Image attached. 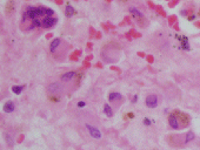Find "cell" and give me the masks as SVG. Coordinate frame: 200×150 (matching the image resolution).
<instances>
[{
    "label": "cell",
    "mask_w": 200,
    "mask_h": 150,
    "mask_svg": "<svg viewBox=\"0 0 200 150\" xmlns=\"http://www.w3.org/2000/svg\"><path fill=\"white\" fill-rule=\"evenodd\" d=\"M86 128H87V130L89 131V135L92 136L93 138H100V137H101V133L99 131L98 128H94V127L89 125V124H86Z\"/></svg>",
    "instance_id": "5b68a950"
},
{
    "label": "cell",
    "mask_w": 200,
    "mask_h": 150,
    "mask_svg": "<svg viewBox=\"0 0 200 150\" xmlns=\"http://www.w3.org/2000/svg\"><path fill=\"white\" fill-rule=\"evenodd\" d=\"M194 140V134H193V131H188V133L186 134V137H185V143H188L191 141Z\"/></svg>",
    "instance_id": "5bb4252c"
},
{
    "label": "cell",
    "mask_w": 200,
    "mask_h": 150,
    "mask_svg": "<svg viewBox=\"0 0 200 150\" xmlns=\"http://www.w3.org/2000/svg\"><path fill=\"white\" fill-rule=\"evenodd\" d=\"M57 18H52V16H45L43 19V27L45 28H51L52 26H54L57 24Z\"/></svg>",
    "instance_id": "3957f363"
},
{
    "label": "cell",
    "mask_w": 200,
    "mask_h": 150,
    "mask_svg": "<svg viewBox=\"0 0 200 150\" xmlns=\"http://www.w3.org/2000/svg\"><path fill=\"white\" fill-rule=\"evenodd\" d=\"M5 137H6V140H7V144H8L10 147H12V145H13V140H12V137H11L8 134H6Z\"/></svg>",
    "instance_id": "2e32d148"
},
{
    "label": "cell",
    "mask_w": 200,
    "mask_h": 150,
    "mask_svg": "<svg viewBox=\"0 0 200 150\" xmlns=\"http://www.w3.org/2000/svg\"><path fill=\"white\" fill-rule=\"evenodd\" d=\"M168 123L173 129H179L180 124H179V119L177 116V114H171L168 117Z\"/></svg>",
    "instance_id": "8992f818"
},
{
    "label": "cell",
    "mask_w": 200,
    "mask_h": 150,
    "mask_svg": "<svg viewBox=\"0 0 200 150\" xmlns=\"http://www.w3.org/2000/svg\"><path fill=\"white\" fill-rule=\"evenodd\" d=\"M104 111H105V114L107 115V116H112L113 115V111H112V108L108 106V104H105V107H104Z\"/></svg>",
    "instance_id": "4fadbf2b"
},
{
    "label": "cell",
    "mask_w": 200,
    "mask_h": 150,
    "mask_svg": "<svg viewBox=\"0 0 200 150\" xmlns=\"http://www.w3.org/2000/svg\"><path fill=\"white\" fill-rule=\"evenodd\" d=\"M54 14V11L51 8H46V16H52Z\"/></svg>",
    "instance_id": "e0dca14e"
},
{
    "label": "cell",
    "mask_w": 200,
    "mask_h": 150,
    "mask_svg": "<svg viewBox=\"0 0 200 150\" xmlns=\"http://www.w3.org/2000/svg\"><path fill=\"white\" fill-rule=\"evenodd\" d=\"M117 99H121V95H120L119 93H111L110 96H108V100H110L111 102H113V101L117 100Z\"/></svg>",
    "instance_id": "7c38bea8"
},
{
    "label": "cell",
    "mask_w": 200,
    "mask_h": 150,
    "mask_svg": "<svg viewBox=\"0 0 200 150\" xmlns=\"http://www.w3.org/2000/svg\"><path fill=\"white\" fill-rule=\"evenodd\" d=\"M47 90H48V93L53 94V95H60L64 90V88L59 82H53L47 87Z\"/></svg>",
    "instance_id": "7a4b0ae2"
},
{
    "label": "cell",
    "mask_w": 200,
    "mask_h": 150,
    "mask_svg": "<svg viewBox=\"0 0 200 150\" xmlns=\"http://www.w3.org/2000/svg\"><path fill=\"white\" fill-rule=\"evenodd\" d=\"M32 24H33L34 27H40V26H43V21H40L39 18H37V19H34V20H32Z\"/></svg>",
    "instance_id": "9a60e30c"
},
{
    "label": "cell",
    "mask_w": 200,
    "mask_h": 150,
    "mask_svg": "<svg viewBox=\"0 0 200 150\" xmlns=\"http://www.w3.org/2000/svg\"><path fill=\"white\" fill-rule=\"evenodd\" d=\"M130 13L132 14V16L134 18V20L137 21L138 25H140V26H145V25L147 24L146 18H145L144 14H142L139 10H137L135 7H131V8H130Z\"/></svg>",
    "instance_id": "6da1fadb"
},
{
    "label": "cell",
    "mask_w": 200,
    "mask_h": 150,
    "mask_svg": "<svg viewBox=\"0 0 200 150\" xmlns=\"http://www.w3.org/2000/svg\"><path fill=\"white\" fill-rule=\"evenodd\" d=\"M65 14H66V16H72V15H73L74 14V8L73 7H72V6H66V10H65Z\"/></svg>",
    "instance_id": "30bf717a"
},
{
    "label": "cell",
    "mask_w": 200,
    "mask_h": 150,
    "mask_svg": "<svg viewBox=\"0 0 200 150\" xmlns=\"http://www.w3.org/2000/svg\"><path fill=\"white\" fill-rule=\"evenodd\" d=\"M76 72H67V73H65V74H63L61 75V80L63 81H69V80H72V79H74L76 78Z\"/></svg>",
    "instance_id": "52a82bcc"
},
{
    "label": "cell",
    "mask_w": 200,
    "mask_h": 150,
    "mask_svg": "<svg viewBox=\"0 0 200 150\" xmlns=\"http://www.w3.org/2000/svg\"><path fill=\"white\" fill-rule=\"evenodd\" d=\"M146 106L148 108H155L158 106V97L155 95H148L146 97V101H145Z\"/></svg>",
    "instance_id": "277c9868"
},
{
    "label": "cell",
    "mask_w": 200,
    "mask_h": 150,
    "mask_svg": "<svg viewBox=\"0 0 200 150\" xmlns=\"http://www.w3.org/2000/svg\"><path fill=\"white\" fill-rule=\"evenodd\" d=\"M13 110H14V103L11 102V101L6 102L5 106H4V111L5 112H12Z\"/></svg>",
    "instance_id": "9c48e42d"
},
{
    "label": "cell",
    "mask_w": 200,
    "mask_h": 150,
    "mask_svg": "<svg viewBox=\"0 0 200 150\" xmlns=\"http://www.w3.org/2000/svg\"><path fill=\"white\" fill-rule=\"evenodd\" d=\"M78 107H85V102H84V101L78 102Z\"/></svg>",
    "instance_id": "d6986e66"
},
{
    "label": "cell",
    "mask_w": 200,
    "mask_h": 150,
    "mask_svg": "<svg viewBox=\"0 0 200 150\" xmlns=\"http://www.w3.org/2000/svg\"><path fill=\"white\" fill-rule=\"evenodd\" d=\"M138 101V96H133V99H132V103H135Z\"/></svg>",
    "instance_id": "ffe728a7"
},
{
    "label": "cell",
    "mask_w": 200,
    "mask_h": 150,
    "mask_svg": "<svg viewBox=\"0 0 200 150\" xmlns=\"http://www.w3.org/2000/svg\"><path fill=\"white\" fill-rule=\"evenodd\" d=\"M23 90H24V86H14V87H12V91L14 94H16V95L21 94Z\"/></svg>",
    "instance_id": "8fae6325"
},
{
    "label": "cell",
    "mask_w": 200,
    "mask_h": 150,
    "mask_svg": "<svg viewBox=\"0 0 200 150\" xmlns=\"http://www.w3.org/2000/svg\"><path fill=\"white\" fill-rule=\"evenodd\" d=\"M144 124H145V125H150V124H151V121H150L148 119H145V120H144Z\"/></svg>",
    "instance_id": "ac0fdd59"
},
{
    "label": "cell",
    "mask_w": 200,
    "mask_h": 150,
    "mask_svg": "<svg viewBox=\"0 0 200 150\" xmlns=\"http://www.w3.org/2000/svg\"><path fill=\"white\" fill-rule=\"evenodd\" d=\"M60 44H61V40H60V39H54V40L51 42V46H49L51 52H56V49L59 47Z\"/></svg>",
    "instance_id": "ba28073f"
}]
</instances>
